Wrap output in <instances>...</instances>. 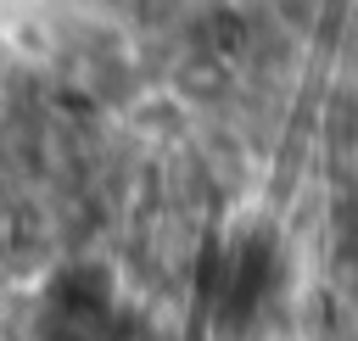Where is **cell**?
I'll use <instances>...</instances> for the list:
<instances>
[{
    "label": "cell",
    "instance_id": "1",
    "mask_svg": "<svg viewBox=\"0 0 358 341\" xmlns=\"http://www.w3.org/2000/svg\"><path fill=\"white\" fill-rule=\"evenodd\" d=\"M324 6H330V0H263L268 22H274V28H285L291 39H313V34H319V22H324Z\"/></svg>",
    "mask_w": 358,
    "mask_h": 341
}]
</instances>
